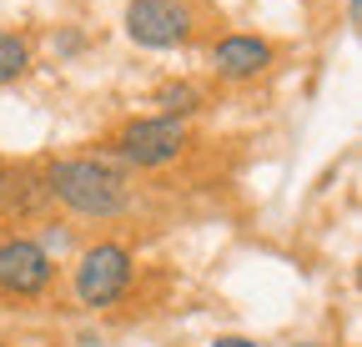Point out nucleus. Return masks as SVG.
<instances>
[{"label": "nucleus", "instance_id": "obj_1", "mask_svg": "<svg viewBox=\"0 0 362 347\" xmlns=\"http://www.w3.org/2000/svg\"><path fill=\"white\" fill-rule=\"evenodd\" d=\"M40 182H45V196L51 201H61L76 216H96V222L121 216L131 206L126 171L106 156H61L40 171Z\"/></svg>", "mask_w": 362, "mask_h": 347}, {"label": "nucleus", "instance_id": "obj_2", "mask_svg": "<svg viewBox=\"0 0 362 347\" xmlns=\"http://www.w3.org/2000/svg\"><path fill=\"white\" fill-rule=\"evenodd\" d=\"M131 252L121 242H96L81 252L76 262V302L81 307H111L116 297H126L131 287Z\"/></svg>", "mask_w": 362, "mask_h": 347}, {"label": "nucleus", "instance_id": "obj_3", "mask_svg": "<svg viewBox=\"0 0 362 347\" xmlns=\"http://www.w3.org/2000/svg\"><path fill=\"white\" fill-rule=\"evenodd\" d=\"M187 146V126L176 116H141V121H126L116 131V156L126 166H141V171H156V166H171Z\"/></svg>", "mask_w": 362, "mask_h": 347}, {"label": "nucleus", "instance_id": "obj_4", "mask_svg": "<svg viewBox=\"0 0 362 347\" xmlns=\"http://www.w3.org/2000/svg\"><path fill=\"white\" fill-rule=\"evenodd\" d=\"M126 35L146 51H171V46H187L192 30H197V16L187 0H131L126 6Z\"/></svg>", "mask_w": 362, "mask_h": 347}, {"label": "nucleus", "instance_id": "obj_5", "mask_svg": "<svg viewBox=\"0 0 362 347\" xmlns=\"http://www.w3.org/2000/svg\"><path fill=\"white\" fill-rule=\"evenodd\" d=\"M51 277H56V262H51V252L40 242H30V237H6L0 242V292L35 297V292L51 287Z\"/></svg>", "mask_w": 362, "mask_h": 347}, {"label": "nucleus", "instance_id": "obj_6", "mask_svg": "<svg viewBox=\"0 0 362 347\" xmlns=\"http://www.w3.org/2000/svg\"><path fill=\"white\" fill-rule=\"evenodd\" d=\"M272 66V46L262 35H221L216 46H211V71L221 81H257L262 71Z\"/></svg>", "mask_w": 362, "mask_h": 347}, {"label": "nucleus", "instance_id": "obj_7", "mask_svg": "<svg viewBox=\"0 0 362 347\" xmlns=\"http://www.w3.org/2000/svg\"><path fill=\"white\" fill-rule=\"evenodd\" d=\"M0 201H6V211H16V216H30V211H40L45 201H51V196H45V182L35 177V171H11L6 166V182H0Z\"/></svg>", "mask_w": 362, "mask_h": 347}, {"label": "nucleus", "instance_id": "obj_8", "mask_svg": "<svg viewBox=\"0 0 362 347\" xmlns=\"http://www.w3.org/2000/svg\"><path fill=\"white\" fill-rule=\"evenodd\" d=\"M30 71V40L16 30H0V86H16Z\"/></svg>", "mask_w": 362, "mask_h": 347}, {"label": "nucleus", "instance_id": "obj_9", "mask_svg": "<svg viewBox=\"0 0 362 347\" xmlns=\"http://www.w3.org/2000/svg\"><path fill=\"white\" fill-rule=\"evenodd\" d=\"M156 106H161V116H192L197 106H202V96H197V86H187V81H176V86H161L156 91Z\"/></svg>", "mask_w": 362, "mask_h": 347}, {"label": "nucleus", "instance_id": "obj_10", "mask_svg": "<svg viewBox=\"0 0 362 347\" xmlns=\"http://www.w3.org/2000/svg\"><path fill=\"white\" fill-rule=\"evenodd\" d=\"M211 347H257V342H252V337H216Z\"/></svg>", "mask_w": 362, "mask_h": 347}, {"label": "nucleus", "instance_id": "obj_11", "mask_svg": "<svg viewBox=\"0 0 362 347\" xmlns=\"http://www.w3.org/2000/svg\"><path fill=\"white\" fill-rule=\"evenodd\" d=\"M357 16H362V0H347V20L357 25Z\"/></svg>", "mask_w": 362, "mask_h": 347}, {"label": "nucleus", "instance_id": "obj_12", "mask_svg": "<svg viewBox=\"0 0 362 347\" xmlns=\"http://www.w3.org/2000/svg\"><path fill=\"white\" fill-rule=\"evenodd\" d=\"M0 182H6V161H0Z\"/></svg>", "mask_w": 362, "mask_h": 347}, {"label": "nucleus", "instance_id": "obj_13", "mask_svg": "<svg viewBox=\"0 0 362 347\" xmlns=\"http://www.w3.org/2000/svg\"><path fill=\"white\" fill-rule=\"evenodd\" d=\"M0 347H6V342H0Z\"/></svg>", "mask_w": 362, "mask_h": 347}]
</instances>
